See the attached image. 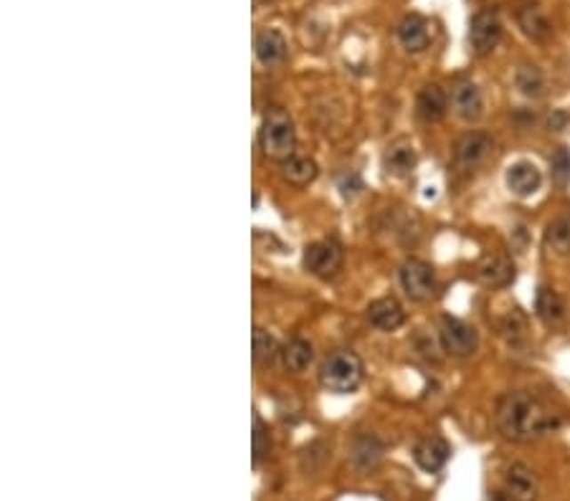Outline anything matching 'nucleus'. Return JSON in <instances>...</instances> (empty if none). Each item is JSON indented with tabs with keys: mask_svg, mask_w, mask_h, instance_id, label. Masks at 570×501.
Wrapping results in <instances>:
<instances>
[{
	"mask_svg": "<svg viewBox=\"0 0 570 501\" xmlns=\"http://www.w3.org/2000/svg\"><path fill=\"white\" fill-rule=\"evenodd\" d=\"M497 428L510 441H535L560 425V418L533 393H507L497 405Z\"/></svg>",
	"mask_w": 570,
	"mask_h": 501,
	"instance_id": "obj_1",
	"label": "nucleus"
},
{
	"mask_svg": "<svg viewBox=\"0 0 570 501\" xmlns=\"http://www.w3.org/2000/svg\"><path fill=\"white\" fill-rule=\"evenodd\" d=\"M363 360L350 350H337L319 365V383L333 393H352L363 383Z\"/></svg>",
	"mask_w": 570,
	"mask_h": 501,
	"instance_id": "obj_2",
	"label": "nucleus"
},
{
	"mask_svg": "<svg viewBox=\"0 0 570 501\" xmlns=\"http://www.w3.org/2000/svg\"><path fill=\"white\" fill-rule=\"evenodd\" d=\"M261 150L271 160H282L286 163L289 157H294V145H297V132L292 119L286 117L285 112H271L264 124H261Z\"/></svg>",
	"mask_w": 570,
	"mask_h": 501,
	"instance_id": "obj_3",
	"label": "nucleus"
},
{
	"mask_svg": "<svg viewBox=\"0 0 570 501\" xmlns=\"http://www.w3.org/2000/svg\"><path fill=\"white\" fill-rule=\"evenodd\" d=\"M403 291L416 301H429L437 297L438 282L434 268L421 258H408L401 266Z\"/></svg>",
	"mask_w": 570,
	"mask_h": 501,
	"instance_id": "obj_4",
	"label": "nucleus"
},
{
	"mask_svg": "<svg viewBox=\"0 0 570 501\" xmlns=\"http://www.w3.org/2000/svg\"><path fill=\"white\" fill-rule=\"evenodd\" d=\"M438 337H441L444 350L449 352L452 357H470V354L477 352V345H479V334H477V330L456 317L441 319Z\"/></svg>",
	"mask_w": 570,
	"mask_h": 501,
	"instance_id": "obj_5",
	"label": "nucleus"
},
{
	"mask_svg": "<svg viewBox=\"0 0 570 501\" xmlns=\"http://www.w3.org/2000/svg\"><path fill=\"white\" fill-rule=\"evenodd\" d=\"M500 38H502V20H500V16L494 11H479L477 16L471 18L470 41L477 56L492 53V51L497 49Z\"/></svg>",
	"mask_w": 570,
	"mask_h": 501,
	"instance_id": "obj_6",
	"label": "nucleus"
},
{
	"mask_svg": "<svg viewBox=\"0 0 570 501\" xmlns=\"http://www.w3.org/2000/svg\"><path fill=\"white\" fill-rule=\"evenodd\" d=\"M494 147L492 137L485 132H467L462 134L454 145V160L462 170H474L485 163L489 152Z\"/></svg>",
	"mask_w": 570,
	"mask_h": 501,
	"instance_id": "obj_7",
	"label": "nucleus"
},
{
	"mask_svg": "<svg viewBox=\"0 0 570 501\" xmlns=\"http://www.w3.org/2000/svg\"><path fill=\"white\" fill-rule=\"evenodd\" d=\"M304 268L315 276H333L342 266V249L335 241H317L304 249Z\"/></svg>",
	"mask_w": 570,
	"mask_h": 501,
	"instance_id": "obj_8",
	"label": "nucleus"
},
{
	"mask_svg": "<svg viewBox=\"0 0 570 501\" xmlns=\"http://www.w3.org/2000/svg\"><path fill=\"white\" fill-rule=\"evenodd\" d=\"M540 486L533 468L525 464H512L504 473V497L510 501H537Z\"/></svg>",
	"mask_w": 570,
	"mask_h": 501,
	"instance_id": "obj_9",
	"label": "nucleus"
},
{
	"mask_svg": "<svg viewBox=\"0 0 570 501\" xmlns=\"http://www.w3.org/2000/svg\"><path fill=\"white\" fill-rule=\"evenodd\" d=\"M477 279L485 286L500 289L515 279V266L502 253H485L477 264Z\"/></svg>",
	"mask_w": 570,
	"mask_h": 501,
	"instance_id": "obj_10",
	"label": "nucleus"
},
{
	"mask_svg": "<svg viewBox=\"0 0 570 501\" xmlns=\"http://www.w3.org/2000/svg\"><path fill=\"white\" fill-rule=\"evenodd\" d=\"M413 461L419 464L421 471L437 473L449 461V443L444 438H438V435H426L413 449Z\"/></svg>",
	"mask_w": 570,
	"mask_h": 501,
	"instance_id": "obj_11",
	"label": "nucleus"
},
{
	"mask_svg": "<svg viewBox=\"0 0 570 501\" xmlns=\"http://www.w3.org/2000/svg\"><path fill=\"white\" fill-rule=\"evenodd\" d=\"M452 104H454V112H456L462 119H467V122L479 119L482 117V112H485L482 91H479V86H477V84H471V82H462L454 86Z\"/></svg>",
	"mask_w": 570,
	"mask_h": 501,
	"instance_id": "obj_12",
	"label": "nucleus"
},
{
	"mask_svg": "<svg viewBox=\"0 0 570 501\" xmlns=\"http://www.w3.org/2000/svg\"><path fill=\"white\" fill-rule=\"evenodd\" d=\"M368 319L373 327L383 330V332H396L405 322V312L398 304V299L393 297H383V299H375L368 306Z\"/></svg>",
	"mask_w": 570,
	"mask_h": 501,
	"instance_id": "obj_13",
	"label": "nucleus"
},
{
	"mask_svg": "<svg viewBox=\"0 0 570 501\" xmlns=\"http://www.w3.org/2000/svg\"><path fill=\"white\" fill-rule=\"evenodd\" d=\"M542 183V175L533 163H515L507 170V187L518 195V198H527L533 195Z\"/></svg>",
	"mask_w": 570,
	"mask_h": 501,
	"instance_id": "obj_14",
	"label": "nucleus"
},
{
	"mask_svg": "<svg viewBox=\"0 0 570 501\" xmlns=\"http://www.w3.org/2000/svg\"><path fill=\"white\" fill-rule=\"evenodd\" d=\"M256 59L264 64V67H277L286 59V38L277 28H267L256 36Z\"/></svg>",
	"mask_w": 570,
	"mask_h": 501,
	"instance_id": "obj_15",
	"label": "nucleus"
},
{
	"mask_svg": "<svg viewBox=\"0 0 570 501\" xmlns=\"http://www.w3.org/2000/svg\"><path fill=\"white\" fill-rule=\"evenodd\" d=\"M383 458V443L375 435H357L350 446V461L357 471H370Z\"/></svg>",
	"mask_w": 570,
	"mask_h": 501,
	"instance_id": "obj_16",
	"label": "nucleus"
},
{
	"mask_svg": "<svg viewBox=\"0 0 570 501\" xmlns=\"http://www.w3.org/2000/svg\"><path fill=\"white\" fill-rule=\"evenodd\" d=\"M446 109H449V101L444 89L437 84H429L419 91V99H416V112L421 119L426 122H438V119L446 117Z\"/></svg>",
	"mask_w": 570,
	"mask_h": 501,
	"instance_id": "obj_17",
	"label": "nucleus"
},
{
	"mask_svg": "<svg viewBox=\"0 0 570 501\" xmlns=\"http://www.w3.org/2000/svg\"><path fill=\"white\" fill-rule=\"evenodd\" d=\"M398 38H401L403 49L411 53H419L429 46L431 34H429V23L421 16H405L398 26Z\"/></svg>",
	"mask_w": 570,
	"mask_h": 501,
	"instance_id": "obj_18",
	"label": "nucleus"
},
{
	"mask_svg": "<svg viewBox=\"0 0 570 501\" xmlns=\"http://www.w3.org/2000/svg\"><path fill=\"white\" fill-rule=\"evenodd\" d=\"M537 317L542 319L548 327H558V324H563V319H566V301L563 297L550 289V286H540V291H537Z\"/></svg>",
	"mask_w": 570,
	"mask_h": 501,
	"instance_id": "obj_19",
	"label": "nucleus"
},
{
	"mask_svg": "<svg viewBox=\"0 0 570 501\" xmlns=\"http://www.w3.org/2000/svg\"><path fill=\"white\" fill-rule=\"evenodd\" d=\"M518 20H520L522 34L527 36V38H533V41H548L550 34H553L550 20H548V16H545L537 5H527V8H522Z\"/></svg>",
	"mask_w": 570,
	"mask_h": 501,
	"instance_id": "obj_20",
	"label": "nucleus"
},
{
	"mask_svg": "<svg viewBox=\"0 0 570 501\" xmlns=\"http://www.w3.org/2000/svg\"><path fill=\"white\" fill-rule=\"evenodd\" d=\"M312 357H315V350L307 339H292L282 350V362L289 372H304L312 365Z\"/></svg>",
	"mask_w": 570,
	"mask_h": 501,
	"instance_id": "obj_21",
	"label": "nucleus"
},
{
	"mask_svg": "<svg viewBox=\"0 0 570 501\" xmlns=\"http://www.w3.org/2000/svg\"><path fill=\"white\" fill-rule=\"evenodd\" d=\"M386 165L388 175H396V178H405L413 167H416V150L411 145H396L386 152Z\"/></svg>",
	"mask_w": 570,
	"mask_h": 501,
	"instance_id": "obj_22",
	"label": "nucleus"
},
{
	"mask_svg": "<svg viewBox=\"0 0 570 501\" xmlns=\"http://www.w3.org/2000/svg\"><path fill=\"white\" fill-rule=\"evenodd\" d=\"M282 170H285V180L297 187H304L317 178V163L309 157H289Z\"/></svg>",
	"mask_w": 570,
	"mask_h": 501,
	"instance_id": "obj_23",
	"label": "nucleus"
},
{
	"mask_svg": "<svg viewBox=\"0 0 570 501\" xmlns=\"http://www.w3.org/2000/svg\"><path fill=\"white\" fill-rule=\"evenodd\" d=\"M545 243L548 249L558 253V256H568L570 253V216H563L553 220L545 231Z\"/></svg>",
	"mask_w": 570,
	"mask_h": 501,
	"instance_id": "obj_24",
	"label": "nucleus"
},
{
	"mask_svg": "<svg viewBox=\"0 0 570 501\" xmlns=\"http://www.w3.org/2000/svg\"><path fill=\"white\" fill-rule=\"evenodd\" d=\"M277 354H282L277 339H274L267 330L256 327V330H253V362H256V365H271V362L277 360Z\"/></svg>",
	"mask_w": 570,
	"mask_h": 501,
	"instance_id": "obj_25",
	"label": "nucleus"
},
{
	"mask_svg": "<svg viewBox=\"0 0 570 501\" xmlns=\"http://www.w3.org/2000/svg\"><path fill=\"white\" fill-rule=\"evenodd\" d=\"M515 84H518V89H520L525 97H542L545 94V76H542V71L537 67H522L518 74H515Z\"/></svg>",
	"mask_w": 570,
	"mask_h": 501,
	"instance_id": "obj_26",
	"label": "nucleus"
},
{
	"mask_svg": "<svg viewBox=\"0 0 570 501\" xmlns=\"http://www.w3.org/2000/svg\"><path fill=\"white\" fill-rule=\"evenodd\" d=\"M252 446H253V464H259L264 456L271 449V438H269L267 425H264V420L259 416H253V435H252Z\"/></svg>",
	"mask_w": 570,
	"mask_h": 501,
	"instance_id": "obj_27",
	"label": "nucleus"
},
{
	"mask_svg": "<svg viewBox=\"0 0 570 501\" xmlns=\"http://www.w3.org/2000/svg\"><path fill=\"white\" fill-rule=\"evenodd\" d=\"M550 172H553V180L558 185H568L570 180V152L566 147L555 152L553 160H550Z\"/></svg>",
	"mask_w": 570,
	"mask_h": 501,
	"instance_id": "obj_28",
	"label": "nucleus"
},
{
	"mask_svg": "<svg viewBox=\"0 0 570 501\" xmlns=\"http://www.w3.org/2000/svg\"><path fill=\"white\" fill-rule=\"evenodd\" d=\"M502 332L507 337H520L525 332V317L520 314V309H512L502 322Z\"/></svg>",
	"mask_w": 570,
	"mask_h": 501,
	"instance_id": "obj_29",
	"label": "nucleus"
},
{
	"mask_svg": "<svg viewBox=\"0 0 570 501\" xmlns=\"http://www.w3.org/2000/svg\"><path fill=\"white\" fill-rule=\"evenodd\" d=\"M360 187H363V183H360V178H357V175H345V178L340 180V190H342V195H345V198L355 195Z\"/></svg>",
	"mask_w": 570,
	"mask_h": 501,
	"instance_id": "obj_30",
	"label": "nucleus"
},
{
	"mask_svg": "<svg viewBox=\"0 0 570 501\" xmlns=\"http://www.w3.org/2000/svg\"><path fill=\"white\" fill-rule=\"evenodd\" d=\"M256 3H269V0H256Z\"/></svg>",
	"mask_w": 570,
	"mask_h": 501,
	"instance_id": "obj_31",
	"label": "nucleus"
}]
</instances>
